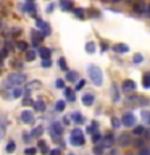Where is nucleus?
Instances as JSON below:
<instances>
[{
    "instance_id": "1",
    "label": "nucleus",
    "mask_w": 150,
    "mask_h": 155,
    "mask_svg": "<svg viewBox=\"0 0 150 155\" xmlns=\"http://www.w3.org/2000/svg\"><path fill=\"white\" fill-rule=\"evenodd\" d=\"M26 81V76L23 73H10L3 82V87H19Z\"/></svg>"
},
{
    "instance_id": "2",
    "label": "nucleus",
    "mask_w": 150,
    "mask_h": 155,
    "mask_svg": "<svg viewBox=\"0 0 150 155\" xmlns=\"http://www.w3.org/2000/svg\"><path fill=\"white\" fill-rule=\"evenodd\" d=\"M87 73H89L90 81L94 82V86H102L103 84V73L97 65H89L87 66Z\"/></svg>"
},
{
    "instance_id": "3",
    "label": "nucleus",
    "mask_w": 150,
    "mask_h": 155,
    "mask_svg": "<svg viewBox=\"0 0 150 155\" xmlns=\"http://www.w3.org/2000/svg\"><path fill=\"white\" fill-rule=\"evenodd\" d=\"M70 142L74 145V147H82V145L86 144L84 134H82V131H81L79 128H76V129L71 131V139H70Z\"/></svg>"
},
{
    "instance_id": "4",
    "label": "nucleus",
    "mask_w": 150,
    "mask_h": 155,
    "mask_svg": "<svg viewBox=\"0 0 150 155\" xmlns=\"http://www.w3.org/2000/svg\"><path fill=\"white\" fill-rule=\"evenodd\" d=\"M132 12L137 15H145L148 12V3L145 0H134L132 3Z\"/></svg>"
},
{
    "instance_id": "5",
    "label": "nucleus",
    "mask_w": 150,
    "mask_h": 155,
    "mask_svg": "<svg viewBox=\"0 0 150 155\" xmlns=\"http://www.w3.org/2000/svg\"><path fill=\"white\" fill-rule=\"evenodd\" d=\"M48 133H50V136H52L53 139L60 140V136L63 134V126H61V123H52L50 128H48Z\"/></svg>"
},
{
    "instance_id": "6",
    "label": "nucleus",
    "mask_w": 150,
    "mask_h": 155,
    "mask_svg": "<svg viewBox=\"0 0 150 155\" xmlns=\"http://www.w3.org/2000/svg\"><path fill=\"white\" fill-rule=\"evenodd\" d=\"M126 105H147V99L142 95H129L128 99H126Z\"/></svg>"
},
{
    "instance_id": "7",
    "label": "nucleus",
    "mask_w": 150,
    "mask_h": 155,
    "mask_svg": "<svg viewBox=\"0 0 150 155\" xmlns=\"http://www.w3.org/2000/svg\"><path fill=\"white\" fill-rule=\"evenodd\" d=\"M118 144L121 145V147H128V145L132 144V136H131L129 133H121L119 137H118Z\"/></svg>"
},
{
    "instance_id": "8",
    "label": "nucleus",
    "mask_w": 150,
    "mask_h": 155,
    "mask_svg": "<svg viewBox=\"0 0 150 155\" xmlns=\"http://www.w3.org/2000/svg\"><path fill=\"white\" fill-rule=\"evenodd\" d=\"M123 124L124 126H128V128H132V126L135 124V115L132 113V111H128V113H124L123 115Z\"/></svg>"
},
{
    "instance_id": "9",
    "label": "nucleus",
    "mask_w": 150,
    "mask_h": 155,
    "mask_svg": "<svg viewBox=\"0 0 150 155\" xmlns=\"http://www.w3.org/2000/svg\"><path fill=\"white\" fill-rule=\"evenodd\" d=\"M36 24H37V28L42 31L44 36H50L52 29H50V26H48V23H45V21H44V19H41V18H37V19H36Z\"/></svg>"
},
{
    "instance_id": "10",
    "label": "nucleus",
    "mask_w": 150,
    "mask_h": 155,
    "mask_svg": "<svg viewBox=\"0 0 150 155\" xmlns=\"http://www.w3.org/2000/svg\"><path fill=\"white\" fill-rule=\"evenodd\" d=\"M135 87H137V84H135L132 79H124L123 84H121V89H123L124 92H128V94H131L132 91H135Z\"/></svg>"
},
{
    "instance_id": "11",
    "label": "nucleus",
    "mask_w": 150,
    "mask_h": 155,
    "mask_svg": "<svg viewBox=\"0 0 150 155\" xmlns=\"http://www.w3.org/2000/svg\"><path fill=\"white\" fill-rule=\"evenodd\" d=\"M21 121H23L24 124H31L32 121H34V111L24 110L23 113H21Z\"/></svg>"
},
{
    "instance_id": "12",
    "label": "nucleus",
    "mask_w": 150,
    "mask_h": 155,
    "mask_svg": "<svg viewBox=\"0 0 150 155\" xmlns=\"http://www.w3.org/2000/svg\"><path fill=\"white\" fill-rule=\"evenodd\" d=\"M31 37H32V44L37 47L39 44L44 41V37H45V36H44L42 32H39V31H36V29H34V31H31Z\"/></svg>"
},
{
    "instance_id": "13",
    "label": "nucleus",
    "mask_w": 150,
    "mask_h": 155,
    "mask_svg": "<svg viewBox=\"0 0 150 155\" xmlns=\"http://www.w3.org/2000/svg\"><path fill=\"white\" fill-rule=\"evenodd\" d=\"M60 7H61L63 12H73V10H74L73 0H60Z\"/></svg>"
},
{
    "instance_id": "14",
    "label": "nucleus",
    "mask_w": 150,
    "mask_h": 155,
    "mask_svg": "<svg viewBox=\"0 0 150 155\" xmlns=\"http://www.w3.org/2000/svg\"><path fill=\"white\" fill-rule=\"evenodd\" d=\"M37 53L41 55L42 60H50V55H52V50L50 48H47V47H41L37 50Z\"/></svg>"
},
{
    "instance_id": "15",
    "label": "nucleus",
    "mask_w": 150,
    "mask_h": 155,
    "mask_svg": "<svg viewBox=\"0 0 150 155\" xmlns=\"http://www.w3.org/2000/svg\"><path fill=\"white\" fill-rule=\"evenodd\" d=\"M63 94H65V99H66V100H70V102H74V100H76L74 89H70V87H65V89H63Z\"/></svg>"
},
{
    "instance_id": "16",
    "label": "nucleus",
    "mask_w": 150,
    "mask_h": 155,
    "mask_svg": "<svg viewBox=\"0 0 150 155\" xmlns=\"http://www.w3.org/2000/svg\"><path fill=\"white\" fill-rule=\"evenodd\" d=\"M113 52H116V53H128L129 47L126 45V44H115V45H113Z\"/></svg>"
},
{
    "instance_id": "17",
    "label": "nucleus",
    "mask_w": 150,
    "mask_h": 155,
    "mask_svg": "<svg viewBox=\"0 0 150 155\" xmlns=\"http://www.w3.org/2000/svg\"><path fill=\"white\" fill-rule=\"evenodd\" d=\"M94 102H95L94 94H84V95H82V104H84L86 107H90Z\"/></svg>"
},
{
    "instance_id": "18",
    "label": "nucleus",
    "mask_w": 150,
    "mask_h": 155,
    "mask_svg": "<svg viewBox=\"0 0 150 155\" xmlns=\"http://www.w3.org/2000/svg\"><path fill=\"white\" fill-rule=\"evenodd\" d=\"M19 8H21V12H29V13H34L36 12V5L34 3H24V5H19Z\"/></svg>"
},
{
    "instance_id": "19",
    "label": "nucleus",
    "mask_w": 150,
    "mask_h": 155,
    "mask_svg": "<svg viewBox=\"0 0 150 155\" xmlns=\"http://www.w3.org/2000/svg\"><path fill=\"white\" fill-rule=\"evenodd\" d=\"M37 149H39V152H42L44 155H47L48 152H50V150H48V145H47L45 142H44L42 139H41V140H39V142H37Z\"/></svg>"
},
{
    "instance_id": "20",
    "label": "nucleus",
    "mask_w": 150,
    "mask_h": 155,
    "mask_svg": "<svg viewBox=\"0 0 150 155\" xmlns=\"http://www.w3.org/2000/svg\"><path fill=\"white\" fill-rule=\"evenodd\" d=\"M71 121H74L76 124H81L82 121H84V116H82L79 111H74V113H71Z\"/></svg>"
},
{
    "instance_id": "21",
    "label": "nucleus",
    "mask_w": 150,
    "mask_h": 155,
    "mask_svg": "<svg viewBox=\"0 0 150 155\" xmlns=\"http://www.w3.org/2000/svg\"><path fill=\"white\" fill-rule=\"evenodd\" d=\"M44 134V126H41V124H39V126H36V128H34L32 131H31V136H32V137H41V136Z\"/></svg>"
},
{
    "instance_id": "22",
    "label": "nucleus",
    "mask_w": 150,
    "mask_h": 155,
    "mask_svg": "<svg viewBox=\"0 0 150 155\" xmlns=\"http://www.w3.org/2000/svg\"><path fill=\"white\" fill-rule=\"evenodd\" d=\"M37 57V52L36 50H28L24 52V58H26V61H34Z\"/></svg>"
},
{
    "instance_id": "23",
    "label": "nucleus",
    "mask_w": 150,
    "mask_h": 155,
    "mask_svg": "<svg viewBox=\"0 0 150 155\" xmlns=\"http://www.w3.org/2000/svg\"><path fill=\"white\" fill-rule=\"evenodd\" d=\"M34 110L36 111H45V104H44V100H37V102H34Z\"/></svg>"
},
{
    "instance_id": "24",
    "label": "nucleus",
    "mask_w": 150,
    "mask_h": 155,
    "mask_svg": "<svg viewBox=\"0 0 150 155\" xmlns=\"http://www.w3.org/2000/svg\"><path fill=\"white\" fill-rule=\"evenodd\" d=\"M103 145L105 147H111V145H113V142H115V137H113V134H106L105 137H103Z\"/></svg>"
},
{
    "instance_id": "25",
    "label": "nucleus",
    "mask_w": 150,
    "mask_h": 155,
    "mask_svg": "<svg viewBox=\"0 0 150 155\" xmlns=\"http://www.w3.org/2000/svg\"><path fill=\"white\" fill-rule=\"evenodd\" d=\"M77 78H79L77 71H66V79H68V81L74 82V81H77Z\"/></svg>"
},
{
    "instance_id": "26",
    "label": "nucleus",
    "mask_w": 150,
    "mask_h": 155,
    "mask_svg": "<svg viewBox=\"0 0 150 155\" xmlns=\"http://www.w3.org/2000/svg\"><path fill=\"white\" fill-rule=\"evenodd\" d=\"M73 13H74V16H76L77 19H84V18H86L84 10H82V8H74V10H73Z\"/></svg>"
},
{
    "instance_id": "27",
    "label": "nucleus",
    "mask_w": 150,
    "mask_h": 155,
    "mask_svg": "<svg viewBox=\"0 0 150 155\" xmlns=\"http://www.w3.org/2000/svg\"><path fill=\"white\" fill-rule=\"evenodd\" d=\"M95 48H97L95 42H92V41H90V42H87V44H86V52H87V53H94V52H95Z\"/></svg>"
},
{
    "instance_id": "28",
    "label": "nucleus",
    "mask_w": 150,
    "mask_h": 155,
    "mask_svg": "<svg viewBox=\"0 0 150 155\" xmlns=\"http://www.w3.org/2000/svg\"><path fill=\"white\" fill-rule=\"evenodd\" d=\"M5 150H7V153H13L15 150H16V144H15L13 140H10L7 144V147H5Z\"/></svg>"
},
{
    "instance_id": "29",
    "label": "nucleus",
    "mask_w": 150,
    "mask_h": 155,
    "mask_svg": "<svg viewBox=\"0 0 150 155\" xmlns=\"http://www.w3.org/2000/svg\"><path fill=\"white\" fill-rule=\"evenodd\" d=\"M121 124H123V121H119L116 116H111V126H113V129H119Z\"/></svg>"
},
{
    "instance_id": "30",
    "label": "nucleus",
    "mask_w": 150,
    "mask_h": 155,
    "mask_svg": "<svg viewBox=\"0 0 150 155\" xmlns=\"http://www.w3.org/2000/svg\"><path fill=\"white\" fill-rule=\"evenodd\" d=\"M23 89H21V87H15V89H13V92H11V95H13V99H19V97H21L23 95Z\"/></svg>"
},
{
    "instance_id": "31",
    "label": "nucleus",
    "mask_w": 150,
    "mask_h": 155,
    "mask_svg": "<svg viewBox=\"0 0 150 155\" xmlns=\"http://www.w3.org/2000/svg\"><path fill=\"white\" fill-rule=\"evenodd\" d=\"M16 48L18 50H21V52H28L29 48H28V44L24 42V41H19L18 44H16Z\"/></svg>"
},
{
    "instance_id": "32",
    "label": "nucleus",
    "mask_w": 150,
    "mask_h": 155,
    "mask_svg": "<svg viewBox=\"0 0 150 155\" xmlns=\"http://www.w3.org/2000/svg\"><path fill=\"white\" fill-rule=\"evenodd\" d=\"M132 133H134L135 136H140V134H145V133H147V129H145L144 126H135Z\"/></svg>"
},
{
    "instance_id": "33",
    "label": "nucleus",
    "mask_w": 150,
    "mask_h": 155,
    "mask_svg": "<svg viewBox=\"0 0 150 155\" xmlns=\"http://www.w3.org/2000/svg\"><path fill=\"white\" fill-rule=\"evenodd\" d=\"M58 66H60L63 71H68V65H66V60H65V58H63V57H60V58H58Z\"/></svg>"
},
{
    "instance_id": "34",
    "label": "nucleus",
    "mask_w": 150,
    "mask_h": 155,
    "mask_svg": "<svg viewBox=\"0 0 150 155\" xmlns=\"http://www.w3.org/2000/svg\"><path fill=\"white\" fill-rule=\"evenodd\" d=\"M103 150H105V145H99V144L94 145V153L95 155H102V153H103Z\"/></svg>"
},
{
    "instance_id": "35",
    "label": "nucleus",
    "mask_w": 150,
    "mask_h": 155,
    "mask_svg": "<svg viewBox=\"0 0 150 155\" xmlns=\"http://www.w3.org/2000/svg\"><path fill=\"white\" fill-rule=\"evenodd\" d=\"M144 61V57L140 55V53H135V55L132 57V63L134 65H139V63H142Z\"/></svg>"
},
{
    "instance_id": "36",
    "label": "nucleus",
    "mask_w": 150,
    "mask_h": 155,
    "mask_svg": "<svg viewBox=\"0 0 150 155\" xmlns=\"http://www.w3.org/2000/svg\"><path fill=\"white\" fill-rule=\"evenodd\" d=\"M65 107H66L65 100H58L57 105H55V110H57V111H63V110H65Z\"/></svg>"
},
{
    "instance_id": "37",
    "label": "nucleus",
    "mask_w": 150,
    "mask_h": 155,
    "mask_svg": "<svg viewBox=\"0 0 150 155\" xmlns=\"http://www.w3.org/2000/svg\"><path fill=\"white\" fill-rule=\"evenodd\" d=\"M142 120H144V123L145 124H150V111H142Z\"/></svg>"
},
{
    "instance_id": "38",
    "label": "nucleus",
    "mask_w": 150,
    "mask_h": 155,
    "mask_svg": "<svg viewBox=\"0 0 150 155\" xmlns=\"http://www.w3.org/2000/svg\"><path fill=\"white\" fill-rule=\"evenodd\" d=\"M37 150L39 149H36V147H28L26 150H24V155H36Z\"/></svg>"
},
{
    "instance_id": "39",
    "label": "nucleus",
    "mask_w": 150,
    "mask_h": 155,
    "mask_svg": "<svg viewBox=\"0 0 150 155\" xmlns=\"http://www.w3.org/2000/svg\"><path fill=\"white\" fill-rule=\"evenodd\" d=\"M142 86H144V87H150V73L144 76V79H142Z\"/></svg>"
},
{
    "instance_id": "40",
    "label": "nucleus",
    "mask_w": 150,
    "mask_h": 155,
    "mask_svg": "<svg viewBox=\"0 0 150 155\" xmlns=\"http://www.w3.org/2000/svg\"><path fill=\"white\" fill-rule=\"evenodd\" d=\"M97 126H99L97 123H92L89 128H87V133H89V134H95L97 133Z\"/></svg>"
},
{
    "instance_id": "41",
    "label": "nucleus",
    "mask_w": 150,
    "mask_h": 155,
    "mask_svg": "<svg viewBox=\"0 0 150 155\" xmlns=\"http://www.w3.org/2000/svg\"><path fill=\"white\" fill-rule=\"evenodd\" d=\"M34 87H41V82H39V81H32V82H29L26 89H29V91H31V89H34Z\"/></svg>"
},
{
    "instance_id": "42",
    "label": "nucleus",
    "mask_w": 150,
    "mask_h": 155,
    "mask_svg": "<svg viewBox=\"0 0 150 155\" xmlns=\"http://www.w3.org/2000/svg\"><path fill=\"white\" fill-rule=\"evenodd\" d=\"M100 140H102V136H100L99 133H95V134H92V142H94V144H99V142H100Z\"/></svg>"
},
{
    "instance_id": "43",
    "label": "nucleus",
    "mask_w": 150,
    "mask_h": 155,
    "mask_svg": "<svg viewBox=\"0 0 150 155\" xmlns=\"http://www.w3.org/2000/svg\"><path fill=\"white\" fill-rule=\"evenodd\" d=\"M21 137H23V140H24L26 144H29V142H31V139H32V136H31V134H28V133H23V134H21Z\"/></svg>"
},
{
    "instance_id": "44",
    "label": "nucleus",
    "mask_w": 150,
    "mask_h": 155,
    "mask_svg": "<svg viewBox=\"0 0 150 155\" xmlns=\"http://www.w3.org/2000/svg\"><path fill=\"white\" fill-rule=\"evenodd\" d=\"M8 57V48H0V60H5Z\"/></svg>"
},
{
    "instance_id": "45",
    "label": "nucleus",
    "mask_w": 150,
    "mask_h": 155,
    "mask_svg": "<svg viewBox=\"0 0 150 155\" xmlns=\"http://www.w3.org/2000/svg\"><path fill=\"white\" fill-rule=\"evenodd\" d=\"M5 48H8V50H15V44L10 41V39H7V42H5Z\"/></svg>"
},
{
    "instance_id": "46",
    "label": "nucleus",
    "mask_w": 150,
    "mask_h": 155,
    "mask_svg": "<svg viewBox=\"0 0 150 155\" xmlns=\"http://www.w3.org/2000/svg\"><path fill=\"white\" fill-rule=\"evenodd\" d=\"M84 84H86V81H84V79L77 81V84H76V89H74V91H81L82 87H84Z\"/></svg>"
},
{
    "instance_id": "47",
    "label": "nucleus",
    "mask_w": 150,
    "mask_h": 155,
    "mask_svg": "<svg viewBox=\"0 0 150 155\" xmlns=\"http://www.w3.org/2000/svg\"><path fill=\"white\" fill-rule=\"evenodd\" d=\"M55 86L58 87V89H65V81H61V79H58L55 82Z\"/></svg>"
},
{
    "instance_id": "48",
    "label": "nucleus",
    "mask_w": 150,
    "mask_h": 155,
    "mask_svg": "<svg viewBox=\"0 0 150 155\" xmlns=\"http://www.w3.org/2000/svg\"><path fill=\"white\" fill-rule=\"evenodd\" d=\"M52 66V60H42V68H50Z\"/></svg>"
},
{
    "instance_id": "49",
    "label": "nucleus",
    "mask_w": 150,
    "mask_h": 155,
    "mask_svg": "<svg viewBox=\"0 0 150 155\" xmlns=\"http://www.w3.org/2000/svg\"><path fill=\"white\" fill-rule=\"evenodd\" d=\"M23 105H34V102L29 99V97H24V99H23Z\"/></svg>"
},
{
    "instance_id": "50",
    "label": "nucleus",
    "mask_w": 150,
    "mask_h": 155,
    "mask_svg": "<svg viewBox=\"0 0 150 155\" xmlns=\"http://www.w3.org/2000/svg\"><path fill=\"white\" fill-rule=\"evenodd\" d=\"M48 155H61V150L60 149H52L50 152H48Z\"/></svg>"
},
{
    "instance_id": "51",
    "label": "nucleus",
    "mask_w": 150,
    "mask_h": 155,
    "mask_svg": "<svg viewBox=\"0 0 150 155\" xmlns=\"http://www.w3.org/2000/svg\"><path fill=\"white\" fill-rule=\"evenodd\" d=\"M11 34H13V36H19V34H21V29H19V28H13Z\"/></svg>"
},
{
    "instance_id": "52",
    "label": "nucleus",
    "mask_w": 150,
    "mask_h": 155,
    "mask_svg": "<svg viewBox=\"0 0 150 155\" xmlns=\"http://www.w3.org/2000/svg\"><path fill=\"white\" fill-rule=\"evenodd\" d=\"M139 155H150V149H142L139 152Z\"/></svg>"
},
{
    "instance_id": "53",
    "label": "nucleus",
    "mask_w": 150,
    "mask_h": 155,
    "mask_svg": "<svg viewBox=\"0 0 150 155\" xmlns=\"http://www.w3.org/2000/svg\"><path fill=\"white\" fill-rule=\"evenodd\" d=\"M105 3H118V2H124V0H103Z\"/></svg>"
},
{
    "instance_id": "54",
    "label": "nucleus",
    "mask_w": 150,
    "mask_h": 155,
    "mask_svg": "<svg viewBox=\"0 0 150 155\" xmlns=\"http://www.w3.org/2000/svg\"><path fill=\"white\" fill-rule=\"evenodd\" d=\"M53 8H55V5H52V3H50V5L47 7V13H52V12H53Z\"/></svg>"
},
{
    "instance_id": "55",
    "label": "nucleus",
    "mask_w": 150,
    "mask_h": 155,
    "mask_svg": "<svg viewBox=\"0 0 150 155\" xmlns=\"http://www.w3.org/2000/svg\"><path fill=\"white\" fill-rule=\"evenodd\" d=\"M15 66H16V68H23V63L21 61H15Z\"/></svg>"
},
{
    "instance_id": "56",
    "label": "nucleus",
    "mask_w": 150,
    "mask_h": 155,
    "mask_svg": "<svg viewBox=\"0 0 150 155\" xmlns=\"http://www.w3.org/2000/svg\"><path fill=\"white\" fill-rule=\"evenodd\" d=\"M102 48H103V50H106V48H108V45H106L105 42H102Z\"/></svg>"
},
{
    "instance_id": "57",
    "label": "nucleus",
    "mask_w": 150,
    "mask_h": 155,
    "mask_svg": "<svg viewBox=\"0 0 150 155\" xmlns=\"http://www.w3.org/2000/svg\"><path fill=\"white\" fill-rule=\"evenodd\" d=\"M26 2H29V3H34V2H36V0H26Z\"/></svg>"
},
{
    "instance_id": "58",
    "label": "nucleus",
    "mask_w": 150,
    "mask_h": 155,
    "mask_svg": "<svg viewBox=\"0 0 150 155\" xmlns=\"http://www.w3.org/2000/svg\"><path fill=\"white\" fill-rule=\"evenodd\" d=\"M147 15H148V16H150V3H148V12H147Z\"/></svg>"
},
{
    "instance_id": "59",
    "label": "nucleus",
    "mask_w": 150,
    "mask_h": 155,
    "mask_svg": "<svg viewBox=\"0 0 150 155\" xmlns=\"http://www.w3.org/2000/svg\"><path fill=\"white\" fill-rule=\"evenodd\" d=\"M124 2H132V0H124Z\"/></svg>"
},
{
    "instance_id": "60",
    "label": "nucleus",
    "mask_w": 150,
    "mask_h": 155,
    "mask_svg": "<svg viewBox=\"0 0 150 155\" xmlns=\"http://www.w3.org/2000/svg\"><path fill=\"white\" fill-rule=\"evenodd\" d=\"M0 28H2V21H0Z\"/></svg>"
}]
</instances>
